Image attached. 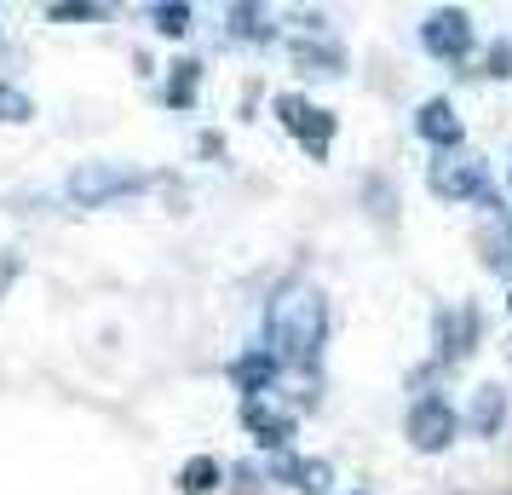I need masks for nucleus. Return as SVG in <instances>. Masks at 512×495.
I'll list each match as a JSON object with an SVG mask.
<instances>
[{"label": "nucleus", "instance_id": "obj_17", "mask_svg": "<svg viewBox=\"0 0 512 495\" xmlns=\"http://www.w3.org/2000/svg\"><path fill=\"white\" fill-rule=\"evenodd\" d=\"M150 18H156V29H162V35H185V29H190V6H185V0H179V6H173V0H162V6H150Z\"/></svg>", "mask_w": 512, "mask_h": 495}, {"label": "nucleus", "instance_id": "obj_2", "mask_svg": "<svg viewBox=\"0 0 512 495\" xmlns=\"http://www.w3.org/2000/svg\"><path fill=\"white\" fill-rule=\"evenodd\" d=\"M144 173H127V167H104V162H87L70 173V202L75 208H104L110 196H127V190H139Z\"/></svg>", "mask_w": 512, "mask_h": 495}, {"label": "nucleus", "instance_id": "obj_3", "mask_svg": "<svg viewBox=\"0 0 512 495\" xmlns=\"http://www.w3.org/2000/svg\"><path fill=\"white\" fill-rule=\"evenodd\" d=\"M455 426H461V415L449 409V403L438 398V392H426V398L409 409V421H403V432H409V444L420 449V455H438V449L455 444Z\"/></svg>", "mask_w": 512, "mask_h": 495}, {"label": "nucleus", "instance_id": "obj_22", "mask_svg": "<svg viewBox=\"0 0 512 495\" xmlns=\"http://www.w3.org/2000/svg\"><path fill=\"white\" fill-rule=\"evenodd\" d=\"M507 306H512V300H507Z\"/></svg>", "mask_w": 512, "mask_h": 495}, {"label": "nucleus", "instance_id": "obj_23", "mask_svg": "<svg viewBox=\"0 0 512 495\" xmlns=\"http://www.w3.org/2000/svg\"><path fill=\"white\" fill-rule=\"evenodd\" d=\"M507 346H512V340H507Z\"/></svg>", "mask_w": 512, "mask_h": 495}, {"label": "nucleus", "instance_id": "obj_11", "mask_svg": "<svg viewBox=\"0 0 512 495\" xmlns=\"http://www.w3.org/2000/svg\"><path fill=\"white\" fill-rule=\"evenodd\" d=\"M478 248H484V265H489V271H507V277H512V213L501 219V225L489 219V231L478 236Z\"/></svg>", "mask_w": 512, "mask_h": 495}, {"label": "nucleus", "instance_id": "obj_16", "mask_svg": "<svg viewBox=\"0 0 512 495\" xmlns=\"http://www.w3.org/2000/svg\"><path fill=\"white\" fill-rule=\"evenodd\" d=\"M196 81H202V64H173V81H167V98H173L179 110H190V104H196Z\"/></svg>", "mask_w": 512, "mask_h": 495}, {"label": "nucleus", "instance_id": "obj_10", "mask_svg": "<svg viewBox=\"0 0 512 495\" xmlns=\"http://www.w3.org/2000/svg\"><path fill=\"white\" fill-rule=\"evenodd\" d=\"M242 421H248V432H254L259 444H271V449H282L288 444V432H294V421H288V415H271L265 403H248Z\"/></svg>", "mask_w": 512, "mask_h": 495}, {"label": "nucleus", "instance_id": "obj_4", "mask_svg": "<svg viewBox=\"0 0 512 495\" xmlns=\"http://www.w3.org/2000/svg\"><path fill=\"white\" fill-rule=\"evenodd\" d=\"M426 185H432V196H443V202H484L489 173H484V162H472V156H449V162H432Z\"/></svg>", "mask_w": 512, "mask_h": 495}, {"label": "nucleus", "instance_id": "obj_19", "mask_svg": "<svg viewBox=\"0 0 512 495\" xmlns=\"http://www.w3.org/2000/svg\"><path fill=\"white\" fill-rule=\"evenodd\" d=\"M52 24H93V18H104V6H47Z\"/></svg>", "mask_w": 512, "mask_h": 495}, {"label": "nucleus", "instance_id": "obj_18", "mask_svg": "<svg viewBox=\"0 0 512 495\" xmlns=\"http://www.w3.org/2000/svg\"><path fill=\"white\" fill-rule=\"evenodd\" d=\"M29 116H35L29 93H18V87H6V81H0V121H29Z\"/></svg>", "mask_w": 512, "mask_h": 495}, {"label": "nucleus", "instance_id": "obj_6", "mask_svg": "<svg viewBox=\"0 0 512 495\" xmlns=\"http://www.w3.org/2000/svg\"><path fill=\"white\" fill-rule=\"evenodd\" d=\"M420 47L432 52V58H443V64H461L466 52H472V18H466L461 6L432 12V18L420 24Z\"/></svg>", "mask_w": 512, "mask_h": 495}, {"label": "nucleus", "instance_id": "obj_13", "mask_svg": "<svg viewBox=\"0 0 512 495\" xmlns=\"http://www.w3.org/2000/svg\"><path fill=\"white\" fill-rule=\"evenodd\" d=\"M231 35L236 41H271V12L265 6H231Z\"/></svg>", "mask_w": 512, "mask_h": 495}, {"label": "nucleus", "instance_id": "obj_1", "mask_svg": "<svg viewBox=\"0 0 512 495\" xmlns=\"http://www.w3.org/2000/svg\"><path fill=\"white\" fill-rule=\"evenodd\" d=\"M323 334H328V300L317 288H294V294H282L271 317H265V352L277 357V363H294V369H311L317 357H323Z\"/></svg>", "mask_w": 512, "mask_h": 495}, {"label": "nucleus", "instance_id": "obj_9", "mask_svg": "<svg viewBox=\"0 0 512 495\" xmlns=\"http://www.w3.org/2000/svg\"><path fill=\"white\" fill-rule=\"evenodd\" d=\"M472 329H478L472 306H461L455 317H443V323H438V357H443V363H455V357L472 352Z\"/></svg>", "mask_w": 512, "mask_h": 495}, {"label": "nucleus", "instance_id": "obj_21", "mask_svg": "<svg viewBox=\"0 0 512 495\" xmlns=\"http://www.w3.org/2000/svg\"><path fill=\"white\" fill-rule=\"evenodd\" d=\"M12 277H18V254H12V248H6V254H0V294H6V288H12Z\"/></svg>", "mask_w": 512, "mask_h": 495}, {"label": "nucleus", "instance_id": "obj_5", "mask_svg": "<svg viewBox=\"0 0 512 495\" xmlns=\"http://www.w3.org/2000/svg\"><path fill=\"white\" fill-rule=\"evenodd\" d=\"M277 116H282V127L311 150V156H328V144H334V116H328V110H317V104L300 98V93H282Z\"/></svg>", "mask_w": 512, "mask_h": 495}, {"label": "nucleus", "instance_id": "obj_15", "mask_svg": "<svg viewBox=\"0 0 512 495\" xmlns=\"http://www.w3.org/2000/svg\"><path fill=\"white\" fill-rule=\"evenodd\" d=\"M213 484H219V461H208V455H196V461L179 472V490L185 495H208Z\"/></svg>", "mask_w": 512, "mask_h": 495}, {"label": "nucleus", "instance_id": "obj_20", "mask_svg": "<svg viewBox=\"0 0 512 495\" xmlns=\"http://www.w3.org/2000/svg\"><path fill=\"white\" fill-rule=\"evenodd\" d=\"M489 75H512V41H501V47L489 52Z\"/></svg>", "mask_w": 512, "mask_h": 495}, {"label": "nucleus", "instance_id": "obj_7", "mask_svg": "<svg viewBox=\"0 0 512 495\" xmlns=\"http://www.w3.org/2000/svg\"><path fill=\"white\" fill-rule=\"evenodd\" d=\"M415 133L426 144H438V150H455V144H461V116H455V104H449V98H426L415 110Z\"/></svg>", "mask_w": 512, "mask_h": 495}, {"label": "nucleus", "instance_id": "obj_8", "mask_svg": "<svg viewBox=\"0 0 512 495\" xmlns=\"http://www.w3.org/2000/svg\"><path fill=\"white\" fill-rule=\"evenodd\" d=\"M277 369H282V363L265 352V346H259V352H248V357H236V363H231V380L248 392V403H259V392H271Z\"/></svg>", "mask_w": 512, "mask_h": 495}, {"label": "nucleus", "instance_id": "obj_12", "mask_svg": "<svg viewBox=\"0 0 512 495\" xmlns=\"http://www.w3.org/2000/svg\"><path fill=\"white\" fill-rule=\"evenodd\" d=\"M501 421H507V392L501 386H478V398H472V426L478 432H501Z\"/></svg>", "mask_w": 512, "mask_h": 495}, {"label": "nucleus", "instance_id": "obj_14", "mask_svg": "<svg viewBox=\"0 0 512 495\" xmlns=\"http://www.w3.org/2000/svg\"><path fill=\"white\" fill-rule=\"evenodd\" d=\"M277 478H288V484H294V490H323L328 484V467L323 461H277Z\"/></svg>", "mask_w": 512, "mask_h": 495}]
</instances>
